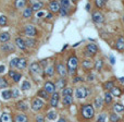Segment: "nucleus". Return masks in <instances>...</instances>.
<instances>
[{
	"instance_id": "16",
	"label": "nucleus",
	"mask_w": 124,
	"mask_h": 122,
	"mask_svg": "<svg viewBox=\"0 0 124 122\" xmlns=\"http://www.w3.org/2000/svg\"><path fill=\"white\" fill-rule=\"evenodd\" d=\"M54 85H56V89H63L66 87V80L64 77H61L56 82Z\"/></svg>"
},
{
	"instance_id": "27",
	"label": "nucleus",
	"mask_w": 124,
	"mask_h": 122,
	"mask_svg": "<svg viewBox=\"0 0 124 122\" xmlns=\"http://www.w3.org/2000/svg\"><path fill=\"white\" fill-rule=\"evenodd\" d=\"M27 105H26L25 103H24L23 100H21V101H17L16 103V109L17 110H20V111H26V110H27Z\"/></svg>"
},
{
	"instance_id": "18",
	"label": "nucleus",
	"mask_w": 124,
	"mask_h": 122,
	"mask_svg": "<svg viewBox=\"0 0 124 122\" xmlns=\"http://www.w3.org/2000/svg\"><path fill=\"white\" fill-rule=\"evenodd\" d=\"M15 45L20 48L21 50H25L26 49V44H25V39L21 38V37H17L15 39Z\"/></svg>"
},
{
	"instance_id": "3",
	"label": "nucleus",
	"mask_w": 124,
	"mask_h": 122,
	"mask_svg": "<svg viewBox=\"0 0 124 122\" xmlns=\"http://www.w3.org/2000/svg\"><path fill=\"white\" fill-rule=\"evenodd\" d=\"M56 72L58 73V75L61 76V77H65L66 75L69 74L66 65L64 63H62V62H60V61L56 63Z\"/></svg>"
},
{
	"instance_id": "52",
	"label": "nucleus",
	"mask_w": 124,
	"mask_h": 122,
	"mask_svg": "<svg viewBox=\"0 0 124 122\" xmlns=\"http://www.w3.org/2000/svg\"><path fill=\"white\" fill-rule=\"evenodd\" d=\"M60 14H61V15H68V11H66V9L61 8V10H60Z\"/></svg>"
},
{
	"instance_id": "58",
	"label": "nucleus",
	"mask_w": 124,
	"mask_h": 122,
	"mask_svg": "<svg viewBox=\"0 0 124 122\" xmlns=\"http://www.w3.org/2000/svg\"><path fill=\"white\" fill-rule=\"evenodd\" d=\"M58 122H66V119L65 118H60L58 120Z\"/></svg>"
},
{
	"instance_id": "12",
	"label": "nucleus",
	"mask_w": 124,
	"mask_h": 122,
	"mask_svg": "<svg viewBox=\"0 0 124 122\" xmlns=\"http://www.w3.org/2000/svg\"><path fill=\"white\" fill-rule=\"evenodd\" d=\"M92 19L95 23H102V22L105 21V16H103V14L101 12H99V11H95V12H93Z\"/></svg>"
},
{
	"instance_id": "59",
	"label": "nucleus",
	"mask_w": 124,
	"mask_h": 122,
	"mask_svg": "<svg viewBox=\"0 0 124 122\" xmlns=\"http://www.w3.org/2000/svg\"><path fill=\"white\" fill-rule=\"evenodd\" d=\"M86 9H87V11H89V9H90V4H89V3L86 6Z\"/></svg>"
},
{
	"instance_id": "48",
	"label": "nucleus",
	"mask_w": 124,
	"mask_h": 122,
	"mask_svg": "<svg viewBox=\"0 0 124 122\" xmlns=\"http://www.w3.org/2000/svg\"><path fill=\"white\" fill-rule=\"evenodd\" d=\"M19 96H20V93H19V90H17V88H13L12 89V97L13 98H17Z\"/></svg>"
},
{
	"instance_id": "60",
	"label": "nucleus",
	"mask_w": 124,
	"mask_h": 122,
	"mask_svg": "<svg viewBox=\"0 0 124 122\" xmlns=\"http://www.w3.org/2000/svg\"><path fill=\"white\" fill-rule=\"evenodd\" d=\"M119 80H120V82H121V83H124V77H120V79H119Z\"/></svg>"
},
{
	"instance_id": "10",
	"label": "nucleus",
	"mask_w": 124,
	"mask_h": 122,
	"mask_svg": "<svg viewBox=\"0 0 124 122\" xmlns=\"http://www.w3.org/2000/svg\"><path fill=\"white\" fill-rule=\"evenodd\" d=\"M1 50L4 54H11L15 50V45L12 43H6L1 46Z\"/></svg>"
},
{
	"instance_id": "47",
	"label": "nucleus",
	"mask_w": 124,
	"mask_h": 122,
	"mask_svg": "<svg viewBox=\"0 0 124 122\" xmlns=\"http://www.w3.org/2000/svg\"><path fill=\"white\" fill-rule=\"evenodd\" d=\"M83 81H84V79L83 77H81V76H74L73 77V83L74 84L79 83V82H83Z\"/></svg>"
},
{
	"instance_id": "9",
	"label": "nucleus",
	"mask_w": 124,
	"mask_h": 122,
	"mask_svg": "<svg viewBox=\"0 0 124 122\" xmlns=\"http://www.w3.org/2000/svg\"><path fill=\"white\" fill-rule=\"evenodd\" d=\"M59 101H60V94H59V92H54V94L51 95V97H50V100H49L50 106L54 108L58 107Z\"/></svg>"
},
{
	"instance_id": "20",
	"label": "nucleus",
	"mask_w": 124,
	"mask_h": 122,
	"mask_svg": "<svg viewBox=\"0 0 124 122\" xmlns=\"http://www.w3.org/2000/svg\"><path fill=\"white\" fill-rule=\"evenodd\" d=\"M32 10L35 11V12H39V10L40 9H43L44 7V2H40V1H35L32 3Z\"/></svg>"
},
{
	"instance_id": "25",
	"label": "nucleus",
	"mask_w": 124,
	"mask_h": 122,
	"mask_svg": "<svg viewBox=\"0 0 124 122\" xmlns=\"http://www.w3.org/2000/svg\"><path fill=\"white\" fill-rule=\"evenodd\" d=\"M116 49L119 51H124V36H120L116 41Z\"/></svg>"
},
{
	"instance_id": "2",
	"label": "nucleus",
	"mask_w": 124,
	"mask_h": 122,
	"mask_svg": "<svg viewBox=\"0 0 124 122\" xmlns=\"http://www.w3.org/2000/svg\"><path fill=\"white\" fill-rule=\"evenodd\" d=\"M81 114L84 119L89 120V119L94 118V116H95V108L93 107V105H90V104L83 105L81 107Z\"/></svg>"
},
{
	"instance_id": "44",
	"label": "nucleus",
	"mask_w": 124,
	"mask_h": 122,
	"mask_svg": "<svg viewBox=\"0 0 124 122\" xmlns=\"http://www.w3.org/2000/svg\"><path fill=\"white\" fill-rule=\"evenodd\" d=\"M19 59L20 58H13L12 60L10 61V66H11V68H16V66H17V62H19Z\"/></svg>"
},
{
	"instance_id": "63",
	"label": "nucleus",
	"mask_w": 124,
	"mask_h": 122,
	"mask_svg": "<svg viewBox=\"0 0 124 122\" xmlns=\"http://www.w3.org/2000/svg\"><path fill=\"white\" fill-rule=\"evenodd\" d=\"M27 122H28V121H27Z\"/></svg>"
},
{
	"instance_id": "46",
	"label": "nucleus",
	"mask_w": 124,
	"mask_h": 122,
	"mask_svg": "<svg viewBox=\"0 0 124 122\" xmlns=\"http://www.w3.org/2000/svg\"><path fill=\"white\" fill-rule=\"evenodd\" d=\"M21 79H22V74H21V73H16V74L14 75V77H13L12 80L15 82V83H17V82H19Z\"/></svg>"
},
{
	"instance_id": "49",
	"label": "nucleus",
	"mask_w": 124,
	"mask_h": 122,
	"mask_svg": "<svg viewBox=\"0 0 124 122\" xmlns=\"http://www.w3.org/2000/svg\"><path fill=\"white\" fill-rule=\"evenodd\" d=\"M97 122H106V114H101L97 119Z\"/></svg>"
},
{
	"instance_id": "6",
	"label": "nucleus",
	"mask_w": 124,
	"mask_h": 122,
	"mask_svg": "<svg viewBox=\"0 0 124 122\" xmlns=\"http://www.w3.org/2000/svg\"><path fill=\"white\" fill-rule=\"evenodd\" d=\"M24 34L26 36H28V38H34V36L37 35V30L34 25L28 24V25H25V27H24Z\"/></svg>"
},
{
	"instance_id": "39",
	"label": "nucleus",
	"mask_w": 124,
	"mask_h": 122,
	"mask_svg": "<svg viewBox=\"0 0 124 122\" xmlns=\"http://www.w3.org/2000/svg\"><path fill=\"white\" fill-rule=\"evenodd\" d=\"M26 4H27V2L26 1H22V0H17L16 2H15V7H16L17 9H25L26 8Z\"/></svg>"
},
{
	"instance_id": "19",
	"label": "nucleus",
	"mask_w": 124,
	"mask_h": 122,
	"mask_svg": "<svg viewBox=\"0 0 124 122\" xmlns=\"http://www.w3.org/2000/svg\"><path fill=\"white\" fill-rule=\"evenodd\" d=\"M33 12H34V11L32 10V7H26V8L23 10L22 15H23L24 19H30V17H32Z\"/></svg>"
},
{
	"instance_id": "57",
	"label": "nucleus",
	"mask_w": 124,
	"mask_h": 122,
	"mask_svg": "<svg viewBox=\"0 0 124 122\" xmlns=\"http://www.w3.org/2000/svg\"><path fill=\"white\" fill-rule=\"evenodd\" d=\"M51 17H52V13H48V14L46 15V19H47V20L51 19Z\"/></svg>"
},
{
	"instance_id": "33",
	"label": "nucleus",
	"mask_w": 124,
	"mask_h": 122,
	"mask_svg": "<svg viewBox=\"0 0 124 122\" xmlns=\"http://www.w3.org/2000/svg\"><path fill=\"white\" fill-rule=\"evenodd\" d=\"M109 118H110V122H119L121 120L120 116H119L116 112H111Z\"/></svg>"
},
{
	"instance_id": "43",
	"label": "nucleus",
	"mask_w": 124,
	"mask_h": 122,
	"mask_svg": "<svg viewBox=\"0 0 124 122\" xmlns=\"http://www.w3.org/2000/svg\"><path fill=\"white\" fill-rule=\"evenodd\" d=\"M95 4H96V7L98 9H101L105 7L106 1H103V0H96V1H95Z\"/></svg>"
},
{
	"instance_id": "50",
	"label": "nucleus",
	"mask_w": 124,
	"mask_h": 122,
	"mask_svg": "<svg viewBox=\"0 0 124 122\" xmlns=\"http://www.w3.org/2000/svg\"><path fill=\"white\" fill-rule=\"evenodd\" d=\"M36 122H45V117L41 116V114H38L36 117Z\"/></svg>"
},
{
	"instance_id": "8",
	"label": "nucleus",
	"mask_w": 124,
	"mask_h": 122,
	"mask_svg": "<svg viewBox=\"0 0 124 122\" xmlns=\"http://www.w3.org/2000/svg\"><path fill=\"white\" fill-rule=\"evenodd\" d=\"M44 106H45V103L43 101V99L38 98V97H36V98H34L32 100V109L35 110V111L41 110L44 108Z\"/></svg>"
},
{
	"instance_id": "31",
	"label": "nucleus",
	"mask_w": 124,
	"mask_h": 122,
	"mask_svg": "<svg viewBox=\"0 0 124 122\" xmlns=\"http://www.w3.org/2000/svg\"><path fill=\"white\" fill-rule=\"evenodd\" d=\"M113 87H114V82L113 81H107V82L103 83V88H105L107 92L111 90Z\"/></svg>"
},
{
	"instance_id": "24",
	"label": "nucleus",
	"mask_w": 124,
	"mask_h": 122,
	"mask_svg": "<svg viewBox=\"0 0 124 122\" xmlns=\"http://www.w3.org/2000/svg\"><path fill=\"white\" fill-rule=\"evenodd\" d=\"M1 118V122H13V118L9 112H3V114L0 116Z\"/></svg>"
},
{
	"instance_id": "30",
	"label": "nucleus",
	"mask_w": 124,
	"mask_h": 122,
	"mask_svg": "<svg viewBox=\"0 0 124 122\" xmlns=\"http://www.w3.org/2000/svg\"><path fill=\"white\" fill-rule=\"evenodd\" d=\"M2 98L4 99V100H9V99L13 98L12 97V90H9V89H6L2 92Z\"/></svg>"
},
{
	"instance_id": "35",
	"label": "nucleus",
	"mask_w": 124,
	"mask_h": 122,
	"mask_svg": "<svg viewBox=\"0 0 124 122\" xmlns=\"http://www.w3.org/2000/svg\"><path fill=\"white\" fill-rule=\"evenodd\" d=\"M112 94L110 92H106V94H105V103H106V105H110V104L112 103Z\"/></svg>"
},
{
	"instance_id": "55",
	"label": "nucleus",
	"mask_w": 124,
	"mask_h": 122,
	"mask_svg": "<svg viewBox=\"0 0 124 122\" xmlns=\"http://www.w3.org/2000/svg\"><path fill=\"white\" fill-rule=\"evenodd\" d=\"M4 70H6V66H4V65H0V73L4 72Z\"/></svg>"
},
{
	"instance_id": "62",
	"label": "nucleus",
	"mask_w": 124,
	"mask_h": 122,
	"mask_svg": "<svg viewBox=\"0 0 124 122\" xmlns=\"http://www.w3.org/2000/svg\"><path fill=\"white\" fill-rule=\"evenodd\" d=\"M0 122H1V118H0Z\"/></svg>"
},
{
	"instance_id": "28",
	"label": "nucleus",
	"mask_w": 124,
	"mask_h": 122,
	"mask_svg": "<svg viewBox=\"0 0 124 122\" xmlns=\"http://www.w3.org/2000/svg\"><path fill=\"white\" fill-rule=\"evenodd\" d=\"M122 93H123V90H122V88L121 87H118V86H114L113 88L111 89V94H112V96H121L122 95Z\"/></svg>"
},
{
	"instance_id": "54",
	"label": "nucleus",
	"mask_w": 124,
	"mask_h": 122,
	"mask_svg": "<svg viewBox=\"0 0 124 122\" xmlns=\"http://www.w3.org/2000/svg\"><path fill=\"white\" fill-rule=\"evenodd\" d=\"M110 60H111V63H112V64H114V63H116V59H114V57L112 56V55H111V56H110Z\"/></svg>"
},
{
	"instance_id": "13",
	"label": "nucleus",
	"mask_w": 124,
	"mask_h": 122,
	"mask_svg": "<svg viewBox=\"0 0 124 122\" xmlns=\"http://www.w3.org/2000/svg\"><path fill=\"white\" fill-rule=\"evenodd\" d=\"M94 66H95V63H93V61L90 60V59H84L83 62H82V68L85 71L92 70Z\"/></svg>"
},
{
	"instance_id": "22",
	"label": "nucleus",
	"mask_w": 124,
	"mask_h": 122,
	"mask_svg": "<svg viewBox=\"0 0 124 122\" xmlns=\"http://www.w3.org/2000/svg\"><path fill=\"white\" fill-rule=\"evenodd\" d=\"M10 38H11V35H10V33H8V32H3L0 34V41H1L2 44L8 43V41H10Z\"/></svg>"
},
{
	"instance_id": "53",
	"label": "nucleus",
	"mask_w": 124,
	"mask_h": 122,
	"mask_svg": "<svg viewBox=\"0 0 124 122\" xmlns=\"http://www.w3.org/2000/svg\"><path fill=\"white\" fill-rule=\"evenodd\" d=\"M16 73H17V72H15V71L10 70V71H9V76H10V77H12V79H13V77H14V75L16 74Z\"/></svg>"
},
{
	"instance_id": "17",
	"label": "nucleus",
	"mask_w": 124,
	"mask_h": 122,
	"mask_svg": "<svg viewBox=\"0 0 124 122\" xmlns=\"http://www.w3.org/2000/svg\"><path fill=\"white\" fill-rule=\"evenodd\" d=\"M28 118L25 114L21 112V114H17L16 116L14 117V122H27Z\"/></svg>"
},
{
	"instance_id": "37",
	"label": "nucleus",
	"mask_w": 124,
	"mask_h": 122,
	"mask_svg": "<svg viewBox=\"0 0 124 122\" xmlns=\"http://www.w3.org/2000/svg\"><path fill=\"white\" fill-rule=\"evenodd\" d=\"M102 66H103V61L101 60V59H99V60H97L96 62H95V66H94V68L96 69L98 72H100V71H101Z\"/></svg>"
},
{
	"instance_id": "32",
	"label": "nucleus",
	"mask_w": 124,
	"mask_h": 122,
	"mask_svg": "<svg viewBox=\"0 0 124 122\" xmlns=\"http://www.w3.org/2000/svg\"><path fill=\"white\" fill-rule=\"evenodd\" d=\"M25 44H26V47H35L37 41H36V39H34V38H26Z\"/></svg>"
},
{
	"instance_id": "15",
	"label": "nucleus",
	"mask_w": 124,
	"mask_h": 122,
	"mask_svg": "<svg viewBox=\"0 0 124 122\" xmlns=\"http://www.w3.org/2000/svg\"><path fill=\"white\" fill-rule=\"evenodd\" d=\"M54 71H56V69H54V64H51V65H47V66H46L44 73H45L46 76L52 77V76H54Z\"/></svg>"
},
{
	"instance_id": "23",
	"label": "nucleus",
	"mask_w": 124,
	"mask_h": 122,
	"mask_svg": "<svg viewBox=\"0 0 124 122\" xmlns=\"http://www.w3.org/2000/svg\"><path fill=\"white\" fill-rule=\"evenodd\" d=\"M37 97L40 99H45V100H47V99H49V94H48L47 92H46L45 89H39L38 92H37Z\"/></svg>"
},
{
	"instance_id": "7",
	"label": "nucleus",
	"mask_w": 124,
	"mask_h": 122,
	"mask_svg": "<svg viewBox=\"0 0 124 122\" xmlns=\"http://www.w3.org/2000/svg\"><path fill=\"white\" fill-rule=\"evenodd\" d=\"M30 72L31 74H41L44 72L43 66L40 65V63L38 62H33L30 65Z\"/></svg>"
},
{
	"instance_id": "40",
	"label": "nucleus",
	"mask_w": 124,
	"mask_h": 122,
	"mask_svg": "<svg viewBox=\"0 0 124 122\" xmlns=\"http://www.w3.org/2000/svg\"><path fill=\"white\" fill-rule=\"evenodd\" d=\"M57 112L54 111V110H51V111H48L47 112V116H46V118L48 119V120H54V119L57 118Z\"/></svg>"
},
{
	"instance_id": "1",
	"label": "nucleus",
	"mask_w": 124,
	"mask_h": 122,
	"mask_svg": "<svg viewBox=\"0 0 124 122\" xmlns=\"http://www.w3.org/2000/svg\"><path fill=\"white\" fill-rule=\"evenodd\" d=\"M78 58L76 56H70L68 59V62H66V68H68V72L69 74L74 75L77 71V68H78Z\"/></svg>"
},
{
	"instance_id": "5",
	"label": "nucleus",
	"mask_w": 124,
	"mask_h": 122,
	"mask_svg": "<svg viewBox=\"0 0 124 122\" xmlns=\"http://www.w3.org/2000/svg\"><path fill=\"white\" fill-rule=\"evenodd\" d=\"M88 88L85 87V86H79L75 89V97L78 99H84L88 96Z\"/></svg>"
},
{
	"instance_id": "11",
	"label": "nucleus",
	"mask_w": 124,
	"mask_h": 122,
	"mask_svg": "<svg viewBox=\"0 0 124 122\" xmlns=\"http://www.w3.org/2000/svg\"><path fill=\"white\" fill-rule=\"evenodd\" d=\"M44 89H45L49 95L50 94L52 95L54 92H56V85H54L52 82L47 81V82H45V84H44Z\"/></svg>"
},
{
	"instance_id": "61",
	"label": "nucleus",
	"mask_w": 124,
	"mask_h": 122,
	"mask_svg": "<svg viewBox=\"0 0 124 122\" xmlns=\"http://www.w3.org/2000/svg\"><path fill=\"white\" fill-rule=\"evenodd\" d=\"M122 19H123V22H124V15H123V17H122Z\"/></svg>"
},
{
	"instance_id": "51",
	"label": "nucleus",
	"mask_w": 124,
	"mask_h": 122,
	"mask_svg": "<svg viewBox=\"0 0 124 122\" xmlns=\"http://www.w3.org/2000/svg\"><path fill=\"white\" fill-rule=\"evenodd\" d=\"M94 79H95V75L93 74V73H88V75H87V77H86V80H87L88 82H92V81H94Z\"/></svg>"
},
{
	"instance_id": "38",
	"label": "nucleus",
	"mask_w": 124,
	"mask_h": 122,
	"mask_svg": "<svg viewBox=\"0 0 124 122\" xmlns=\"http://www.w3.org/2000/svg\"><path fill=\"white\" fill-rule=\"evenodd\" d=\"M113 109H114V111L116 112H123L124 111V106L122 105V104H119V103H116V105L113 106Z\"/></svg>"
},
{
	"instance_id": "34",
	"label": "nucleus",
	"mask_w": 124,
	"mask_h": 122,
	"mask_svg": "<svg viewBox=\"0 0 124 122\" xmlns=\"http://www.w3.org/2000/svg\"><path fill=\"white\" fill-rule=\"evenodd\" d=\"M73 95V88L72 87H65L62 89V96H72Z\"/></svg>"
},
{
	"instance_id": "45",
	"label": "nucleus",
	"mask_w": 124,
	"mask_h": 122,
	"mask_svg": "<svg viewBox=\"0 0 124 122\" xmlns=\"http://www.w3.org/2000/svg\"><path fill=\"white\" fill-rule=\"evenodd\" d=\"M7 24V16L6 15H0V26H4Z\"/></svg>"
},
{
	"instance_id": "4",
	"label": "nucleus",
	"mask_w": 124,
	"mask_h": 122,
	"mask_svg": "<svg viewBox=\"0 0 124 122\" xmlns=\"http://www.w3.org/2000/svg\"><path fill=\"white\" fill-rule=\"evenodd\" d=\"M97 52H98V47H97L96 44H88V45L86 46V50H85V54L84 55H85L87 58H92Z\"/></svg>"
},
{
	"instance_id": "42",
	"label": "nucleus",
	"mask_w": 124,
	"mask_h": 122,
	"mask_svg": "<svg viewBox=\"0 0 124 122\" xmlns=\"http://www.w3.org/2000/svg\"><path fill=\"white\" fill-rule=\"evenodd\" d=\"M60 4H61V8H64V9H66V10H68L69 7H70V4H71V2L69 1V0H61Z\"/></svg>"
},
{
	"instance_id": "26",
	"label": "nucleus",
	"mask_w": 124,
	"mask_h": 122,
	"mask_svg": "<svg viewBox=\"0 0 124 122\" xmlns=\"http://www.w3.org/2000/svg\"><path fill=\"white\" fill-rule=\"evenodd\" d=\"M27 66V60L25 58H20L19 59V62H17V69L20 70H24V69Z\"/></svg>"
},
{
	"instance_id": "29",
	"label": "nucleus",
	"mask_w": 124,
	"mask_h": 122,
	"mask_svg": "<svg viewBox=\"0 0 124 122\" xmlns=\"http://www.w3.org/2000/svg\"><path fill=\"white\" fill-rule=\"evenodd\" d=\"M72 103H73V97L72 96L62 97V104H63V106H70Z\"/></svg>"
},
{
	"instance_id": "14",
	"label": "nucleus",
	"mask_w": 124,
	"mask_h": 122,
	"mask_svg": "<svg viewBox=\"0 0 124 122\" xmlns=\"http://www.w3.org/2000/svg\"><path fill=\"white\" fill-rule=\"evenodd\" d=\"M49 9L52 13H57V12H60L61 10V4L60 2L58 1H51L49 3Z\"/></svg>"
},
{
	"instance_id": "41",
	"label": "nucleus",
	"mask_w": 124,
	"mask_h": 122,
	"mask_svg": "<svg viewBox=\"0 0 124 122\" xmlns=\"http://www.w3.org/2000/svg\"><path fill=\"white\" fill-rule=\"evenodd\" d=\"M9 86V83L4 77H0V88H7Z\"/></svg>"
},
{
	"instance_id": "36",
	"label": "nucleus",
	"mask_w": 124,
	"mask_h": 122,
	"mask_svg": "<svg viewBox=\"0 0 124 122\" xmlns=\"http://www.w3.org/2000/svg\"><path fill=\"white\" fill-rule=\"evenodd\" d=\"M31 88V83L28 81H23V83L21 84V89L23 90V92H26V90H28Z\"/></svg>"
},
{
	"instance_id": "21",
	"label": "nucleus",
	"mask_w": 124,
	"mask_h": 122,
	"mask_svg": "<svg viewBox=\"0 0 124 122\" xmlns=\"http://www.w3.org/2000/svg\"><path fill=\"white\" fill-rule=\"evenodd\" d=\"M94 106L96 109H100L101 107L103 106V98L101 96H97L95 98V101H94Z\"/></svg>"
},
{
	"instance_id": "56",
	"label": "nucleus",
	"mask_w": 124,
	"mask_h": 122,
	"mask_svg": "<svg viewBox=\"0 0 124 122\" xmlns=\"http://www.w3.org/2000/svg\"><path fill=\"white\" fill-rule=\"evenodd\" d=\"M37 16H38V17L44 16V12H43V11H40V12H37Z\"/></svg>"
}]
</instances>
